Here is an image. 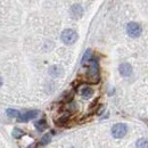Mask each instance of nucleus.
<instances>
[{"instance_id":"1","label":"nucleus","mask_w":148,"mask_h":148,"mask_svg":"<svg viewBox=\"0 0 148 148\" xmlns=\"http://www.w3.org/2000/svg\"><path fill=\"white\" fill-rule=\"evenodd\" d=\"M88 76L90 79V81L96 83L99 81V67H98V63L96 60L90 62V66H89V71H88Z\"/></svg>"},{"instance_id":"2","label":"nucleus","mask_w":148,"mask_h":148,"mask_svg":"<svg viewBox=\"0 0 148 148\" xmlns=\"http://www.w3.org/2000/svg\"><path fill=\"white\" fill-rule=\"evenodd\" d=\"M76 39H77V34L74 30L69 29V30L63 31V33H62V41L65 45H72L76 41Z\"/></svg>"},{"instance_id":"3","label":"nucleus","mask_w":148,"mask_h":148,"mask_svg":"<svg viewBox=\"0 0 148 148\" xmlns=\"http://www.w3.org/2000/svg\"><path fill=\"white\" fill-rule=\"evenodd\" d=\"M127 132H128V127L125 124H123V123H117V124H115L112 128V134H113V137L114 138H117V139L123 138L127 134Z\"/></svg>"},{"instance_id":"4","label":"nucleus","mask_w":148,"mask_h":148,"mask_svg":"<svg viewBox=\"0 0 148 148\" xmlns=\"http://www.w3.org/2000/svg\"><path fill=\"white\" fill-rule=\"evenodd\" d=\"M127 32H128V34L131 38H138L140 37V34L143 32V29H141V26L138 23L131 22V23L128 24V26H127Z\"/></svg>"},{"instance_id":"5","label":"nucleus","mask_w":148,"mask_h":148,"mask_svg":"<svg viewBox=\"0 0 148 148\" xmlns=\"http://www.w3.org/2000/svg\"><path fill=\"white\" fill-rule=\"evenodd\" d=\"M38 114H39V111H30V112H26V113H24V114L19 115V116H18V120L21 121V122H27V121H30V120H32V119L37 117Z\"/></svg>"},{"instance_id":"6","label":"nucleus","mask_w":148,"mask_h":148,"mask_svg":"<svg viewBox=\"0 0 148 148\" xmlns=\"http://www.w3.org/2000/svg\"><path fill=\"white\" fill-rule=\"evenodd\" d=\"M119 71H120V74L122 76L127 77V76H130L131 73H132V67H131V65H130L129 63H123V64L120 65Z\"/></svg>"},{"instance_id":"7","label":"nucleus","mask_w":148,"mask_h":148,"mask_svg":"<svg viewBox=\"0 0 148 148\" xmlns=\"http://www.w3.org/2000/svg\"><path fill=\"white\" fill-rule=\"evenodd\" d=\"M71 15L72 17L75 19L81 18L82 15H83V8L80 6V5H73L71 7Z\"/></svg>"},{"instance_id":"8","label":"nucleus","mask_w":148,"mask_h":148,"mask_svg":"<svg viewBox=\"0 0 148 148\" xmlns=\"http://www.w3.org/2000/svg\"><path fill=\"white\" fill-rule=\"evenodd\" d=\"M62 73H63L62 67H59V66H57V65H54V66H51V67L49 69V74H50L51 76H54V77H58Z\"/></svg>"},{"instance_id":"9","label":"nucleus","mask_w":148,"mask_h":148,"mask_svg":"<svg viewBox=\"0 0 148 148\" xmlns=\"http://www.w3.org/2000/svg\"><path fill=\"white\" fill-rule=\"evenodd\" d=\"M81 95H82V97H83V98L88 99V98L92 97L93 90L91 89V88H89V87H86V88H83V89H82V91H81Z\"/></svg>"},{"instance_id":"10","label":"nucleus","mask_w":148,"mask_h":148,"mask_svg":"<svg viewBox=\"0 0 148 148\" xmlns=\"http://www.w3.org/2000/svg\"><path fill=\"white\" fill-rule=\"evenodd\" d=\"M36 128H37V130L38 131H40V132L45 131V130L47 129V122H46L45 120H40V121H38L37 123H36Z\"/></svg>"},{"instance_id":"11","label":"nucleus","mask_w":148,"mask_h":148,"mask_svg":"<svg viewBox=\"0 0 148 148\" xmlns=\"http://www.w3.org/2000/svg\"><path fill=\"white\" fill-rule=\"evenodd\" d=\"M7 115H8L9 117H18L21 114H19V112L16 111V110L8 108V110H7Z\"/></svg>"},{"instance_id":"12","label":"nucleus","mask_w":148,"mask_h":148,"mask_svg":"<svg viewBox=\"0 0 148 148\" xmlns=\"http://www.w3.org/2000/svg\"><path fill=\"white\" fill-rule=\"evenodd\" d=\"M136 146H137V147H139V148L148 147V140L147 139H139V140H137Z\"/></svg>"},{"instance_id":"13","label":"nucleus","mask_w":148,"mask_h":148,"mask_svg":"<svg viewBox=\"0 0 148 148\" xmlns=\"http://www.w3.org/2000/svg\"><path fill=\"white\" fill-rule=\"evenodd\" d=\"M50 139H51V136H50L49 133H46V134L42 137V139H41V144H42V145H47V144L50 141Z\"/></svg>"},{"instance_id":"14","label":"nucleus","mask_w":148,"mask_h":148,"mask_svg":"<svg viewBox=\"0 0 148 148\" xmlns=\"http://www.w3.org/2000/svg\"><path fill=\"white\" fill-rule=\"evenodd\" d=\"M23 134H24V132L19 129H14V131H13V137L16 138V139H19Z\"/></svg>"},{"instance_id":"15","label":"nucleus","mask_w":148,"mask_h":148,"mask_svg":"<svg viewBox=\"0 0 148 148\" xmlns=\"http://www.w3.org/2000/svg\"><path fill=\"white\" fill-rule=\"evenodd\" d=\"M90 56H91V50H87L86 51V54H84V56H83V58H82V64H84L86 62H88V59L90 58Z\"/></svg>"},{"instance_id":"16","label":"nucleus","mask_w":148,"mask_h":148,"mask_svg":"<svg viewBox=\"0 0 148 148\" xmlns=\"http://www.w3.org/2000/svg\"><path fill=\"white\" fill-rule=\"evenodd\" d=\"M1 86H2V79L0 77V87H1Z\"/></svg>"}]
</instances>
